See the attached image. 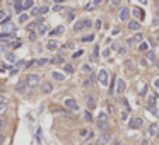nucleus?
<instances>
[{
	"label": "nucleus",
	"instance_id": "1",
	"mask_svg": "<svg viewBox=\"0 0 159 145\" xmlns=\"http://www.w3.org/2000/svg\"><path fill=\"white\" fill-rule=\"evenodd\" d=\"M26 85L29 89H36L41 85V79H39V75L38 73H31V75H27L26 79Z\"/></svg>",
	"mask_w": 159,
	"mask_h": 145
},
{
	"label": "nucleus",
	"instance_id": "2",
	"mask_svg": "<svg viewBox=\"0 0 159 145\" xmlns=\"http://www.w3.org/2000/svg\"><path fill=\"white\" fill-rule=\"evenodd\" d=\"M96 123H98V126H99L101 130H106V128H108V114H106L104 111H101ZM106 131H108V130H106Z\"/></svg>",
	"mask_w": 159,
	"mask_h": 145
},
{
	"label": "nucleus",
	"instance_id": "3",
	"mask_svg": "<svg viewBox=\"0 0 159 145\" xmlns=\"http://www.w3.org/2000/svg\"><path fill=\"white\" fill-rule=\"evenodd\" d=\"M92 26V22L89 21V19H84V21H80V22H75L74 24V31H82V29H89V27Z\"/></svg>",
	"mask_w": 159,
	"mask_h": 145
},
{
	"label": "nucleus",
	"instance_id": "4",
	"mask_svg": "<svg viewBox=\"0 0 159 145\" xmlns=\"http://www.w3.org/2000/svg\"><path fill=\"white\" fill-rule=\"evenodd\" d=\"M64 106L67 109H70V111H79V104H77V101H75V99H72V97L65 99V101H64Z\"/></svg>",
	"mask_w": 159,
	"mask_h": 145
},
{
	"label": "nucleus",
	"instance_id": "5",
	"mask_svg": "<svg viewBox=\"0 0 159 145\" xmlns=\"http://www.w3.org/2000/svg\"><path fill=\"white\" fill-rule=\"evenodd\" d=\"M98 80L101 82V85H103V87H106V85H108V82H110V75H108V72H106L104 68L99 72V75H98Z\"/></svg>",
	"mask_w": 159,
	"mask_h": 145
},
{
	"label": "nucleus",
	"instance_id": "6",
	"mask_svg": "<svg viewBox=\"0 0 159 145\" xmlns=\"http://www.w3.org/2000/svg\"><path fill=\"white\" fill-rule=\"evenodd\" d=\"M110 140H111V133H110V131H103V135H101L99 138H98V142H96V145H106L108 143V142H110Z\"/></svg>",
	"mask_w": 159,
	"mask_h": 145
},
{
	"label": "nucleus",
	"instance_id": "7",
	"mask_svg": "<svg viewBox=\"0 0 159 145\" xmlns=\"http://www.w3.org/2000/svg\"><path fill=\"white\" fill-rule=\"evenodd\" d=\"M118 17H120V21H128V17H130V9H127V7H123L122 11H120V14H118Z\"/></svg>",
	"mask_w": 159,
	"mask_h": 145
},
{
	"label": "nucleus",
	"instance_id": "8",
	"mask_svg": "<svg viewBox=\"0 0 159 145\" xmlns=\"http://www.w3.org/2000/svg\"><path fill=\"white\" fill-rule=\"evenodd\" d=\"M86 106H87V109H94L96 108V96H87L86 97Z\"/></svg>",
	"mask_w": 159,
	"mask_h": 145
},
{
	"label": "nucleus",
	"instance_id": "9",
	"mask_svg": "<svg viewBox=\"0 0 159 145\" xmlns=\"http://www.w3.org/2000/svg\"><path fill=\"white\" fill-rule=\"evenodd\" d=\"M115 92H118V94L125 92V82H123L122 79H117V87H115Z\"/></svg>",
	"mask_w": 159,
	"mask_h": 145
},
{
	"label": "nucleus",
	"instance_id": "10",
	"mask_svg": "<svg viewBox=\"0 0 159 145\" xmlns=\"http://www.w3.org/2000/svg\"><path fill=\"white\" fill-rule=\"evenodd\" d=\"M140 125H142V118H132L128 121V126L130 128H139Z\"/></svg>",
	"mask_w": 159,
	"mask_h": 145
},
{
	"label": "nucleus",
	"instance_id": "11",
	"mask_svg": "<svg viewBox=\"0 0 159 145\" xmlns=\"http://www.w3.org/2000/svg\"><path fill=\"white\" fill-rule=\"evenodd\" d=\"M39 87H41V92L43 94H50L53 91V87H51V84H50V82H43Z\"/></svg>",
	"mask_w": 159,
	"mask_h": 145
},
{
	"label": "nucleus",
	"instance_id": "12",
	"mask_svg": "<svg viewBox=\"0 0 159 145\" xmlns=\"http://www.w3.org/2000/svg\"><path fill=\"white\" fill-rule=\"evenodd\" d=\"M5 60H7L9 63H16V62H17L16 55H14L12 51H7V53H5Z\"/></svg>",
	"mask_w": 159,
	"mask_h": 145
},
{
	"label": "nucleus",
	"instance_id": "13",
	"mask_svg": "<svg viewBox=\"0 0 159 145\" xmlns=\"http://www.w3.org/2000/svg\"><path fill=\"white\" fill-rule=\"evenodd\" d=\"M128 29H130V31H139V29H140V24H139L137 21L128 22Z\"/></svg>",
	"mask_w": 159,
	"mask_h": 145
},
{
	"label": "nucleus",
	"instance_id": "14",
	"mask_svg": "<svg viewBox=\"0 0 159 145\" xmlns=\"http://www.w3.org/2000/svg\"><path fill=\"white\" fill-rule=\"evenodd\" d=\"M64 31H65V27H64V26H58V27H55V29L50 32V36H57V34H62Z\"/></svg>",
	"mask_w": 159,
	"mask_h": 145
},
{
	"label": "nucleus",
	"instance_id": "15",
	"mask_svg": "<svg viewBox=\"0 0 159 145\" xmlns=\"http://www.w3.org/2000/svg\"><path fill=\"white\" fill-rule=\"evenodd\" d=\"M16 91L19 94H26L27 92V85H26V84H19V85L16 87Z\"/></svg>",
	"mask_w": 159,
	"mask_h": 145
},
{
	"label": "nucleus",
	"instance_id": "16",
	"mask_svg": "<svg viewBox=\"0 0 159 145\" xmlns=\"http://www.w3.org/2000/svg\"><path fill=\"white\" fill-rule=\"evenodd\" d=\"M7 48H11V43L9 41H2L0 43V51L2 53H7Z\"/></svg>",
	"mask_w": 159,
	"mask_h": 145
},
{
	"label": "nucleus",
	"instance_id": "17",
	"mask_svg": "<svg viewBox=\"0 0 159 145\" xmlns=\"http://www.w3.org/2000/svg\"><path fill=\"white\" fill-rule=\"evenodd\" d=\"M50 63H55V65H64V58L62 57H55L50 60Z\"/></svg>",
	"mask_w": 159,
	"mask_h": 145
},
{
	"label": "nucleus",
	"instance_id": "18",
	"mask_svg": "<svg viewBox=\"0 0 159 145\" xmlns=\"http://www.w3.org/2000/svg\"><path fill=\"white\" fill-rule=\"evenodd\" d=\"M157 130H159V126L156 123H152L151 126H149V133L151 135H157Z\"/></svg>",
	"mask_w": 159,
	"mask_h": 145
},
{
	"label": "nucleus",
	"instance_id": "19",
	"mask_svg": "<svg viewBox=\"0 0 159 145\" xmlns=\"http://www.w3.org/2000/svg\"><path fill=\"white\" fill-rule=\"evenodd\" d=\"M51 77L55 79V80H64L65 75L64 73H60V72H51Z\"/></svg>",
	"mask_w": 159,
	"mask_h": 145
},
{
	"label": "nucleus",
	"instance_id": "20",
	"mask_svg": "<svg viewBox=\"0 0 159 145\" xmlns=\"http://www.w3.org/2000/svg\"><path fill=\"white\" fill-rule=\"evenodd\" d=\"M46 48H48V50H57V48H58V43H57V41H48L46 43Z\"/></svg>",
	"mask_w": 159,
	"mask_h": 145
},
{
	"label": "nucleus",
	"instance_id": "21",
	"mask_svg": "<svg viewBox=\"0 0 159 145\" xmlns=\"http://www.w3.org/2000/svg\"><path fill=\"white\" fill-rule=\"evenodd\" d=\"M101 2L99 0H96V2H92V4H87V5H86V11H92V9H94L96 5H99Z\"/></svg>",
	"mask_w": 159,
	"mask_h": 145
},
{
	"label": "nucleus",
	"instance_id": "22",
	"mask_svg": "<svg viewBox=\"0 0 159 145\" xmlns=\"http://www.w3.org/2000/svg\"><path fill=\"white\" fill-rule=\"evenodd\" d=\"M94 38H96L94 34H89V36H84L80 41H82V43H91V41H94Z\"/></svg>",
	"mask_w": 159,
	"mask_h": 145
},
{
	"label": "nucleus",
	"instance_id": "23",
	"mask_svg": "<svg viewBox=\"0 0 159 145\" xmlns=\"http://www.w3.org/2000/svg\"><path fill=\"white\" fill-rule=\"evenodd\" d=\"M147 60H151V62H156V53H154L152 50H149V51H147Z\"/></svg>",
	"mask_w": 159,
	"mask_h": 145
},
{
	"label": "nucleus",
	"instance_id": "24",
	"mask_svg": "<svg viewBox=\"0 0 159 145\" xmlns=\"http://www.w3.org/2000/svg\"><path fill=\"white\" fill-rule=\"evenodd\" d=\"M14 7H16V12H19V14L24 11V7H22V2H16V4H14Z\"/></svg>",
	"mask_w": 159,
	"mask_h": 145
},
{
	"label": "nucleus",
	"instance_id": "25",
	"mask_svg": "<svg viewBox=\"0 0 159 145\" xmlns=\"http://www.w3.org/2000/svg\"><path fill=\"white\" fill-rule=\"evenodd\" d=\"M46 63H50V60H48V58H41V60H36V65H39V67L46 65Z\"/></svg>",
	"mask_w": 159,
	"mask_h": 145
},
{
	"label": "nucleus",
	"instance_id": "26",
	"mask_svg": "<svg viewBox=\"0 0 159 145\" xmlns=\"http://www.w3.org/2000/svg\"><path fill=\"white\" fill-rule=\"evenodd\" d=\"M45 32H46V26L45 24H39L38 26V34H45Z\"/></svg>",
	"mask_w": 159,
	"mask_h": 145
},
{
	"label": "nucleus",
	"instance_id": "27",
	"mask_svg": "<svg viewBox=\"0 0 159 145\" xmlns=\"http://www.w3.org/2000/svg\"><path fill=\"white\" fill-rule=\"evenodd\" d=\"M82 118H84L86 121H87V123H91V121H92V116H91V113H89V111H86V113H84V116H82Z\"/></svg>",
	"mask_w": 159,
	"mask_h": 145
},
{
	"label": "nucleus",
	"instance_id": "28",
	"mask_svg": "<svg viewBox=\"0 0 159 145\" xmlns=\"http://www.w3.org/2000/svg\"><path fill=\"white\" fill-rule=\"evenodd\" d=\"M139 50H140V51H149V45H147V43H140Z\"/></svg>",
	"mask_w": 159,
	"mask_h": 145
},
{
	"label": "nucleus",
	"instance_id": "29",
	"mask_svg": "<svg viewBox=\"0 0 159 145\" xmlns=\"http://www.w3.org/2000/svg\"><path fill=\"white\" fill-rule=\"evenodd\" d=\"M22 7L24 9H29V7H33V2L31 0H26V2H22Z\"/></svg>",
	"mask_w": 159,
	"mask_h": 145
},
{
	"label": "nucleus",
	"instance_id": "30",
	"mask_svg": "<svg viewBox=\"0 0 159 145\" xmlns=\"http://www.w3.org/2000/svg\"><path fill=\"white\" fill-rule=\"evenodd\" d=\"M120 116H122V118H120L122 121H127V119H128V113H127V111H122V114H120Z\"/></svg>",
	"mask_w": 159,
	"mask_h": 145
},
{
	"label": "nucleus",
	"instance_id": "31",
	"mask_svg": "<svg viewBox=\"0 0 159 145\" xmlns=\"http://www.w3.org/2000/svg\"><path fill=\"white\" fill-rule=\"evenodd\" d=\"M79 135H80V137H87V135H89V130L82 128V130H80V131H79Z\"/></svg>",
	"mask_w": 159,
	"mask_h": 145
},
{
	"label": "nucleus",
	"instance_id": "32",
	"mask_svg": "<svg viewBox=\"0 0 159 145\" xmlns=\"http://www.w3.org/2000/svg\"><path fill=\"white\" fill-rule=\"evenodd\" d=\"M48 11H50V7H39V16L41 14H46Z\"/></svg>",
	"mask_w": 159,
	"mask_h": 145
},
{
	"label": "nucleus",
	"instance_id": "33",
	"mask_svg": "<svg viewBox=\"0 0 159 145\" xmlns=\"http://www.w3.org/2000/svg\"><path fill=\"white\" fill-rule=\"evenodd\" d=\"M65 72L72 73V72H74V67H72V65H65Z\"/></svg>",
	"mask_w": 159,
	"mask_h": 145
},
{
	"label": "nucleus",
	"instance_id": "34",
	"mask_svg": "<svg viewBox=\"0 0 159 145\" xmlns=\"http://www.w3.org/2000/svg\"><path fill=\"white\" fill-rule=\"evenodd\" d=\"M96 80H98V75H94V73H91V75H89V82L92 84V82H96Z\"/></svg>",
	"mask_w": 159,
	"mask_h": 145
},
{
	"label": "nucleus",
	"instance_id": "35",
	"mask_svg": "<svg viewBox=\"0 0 159 145\" xmlns=\"http://www.w3.org/2000/svg\"><path fill=\"white\" fill-rule=\"evenodd\" d=\"M24 21H27V14H21L19 16V22H24Z\"/></svg>",
	"mask_w": 159,
	"mask_h": 145
},
{
	"label": "nucleus",
	"instance_id": "36",
	"mask_svg": "<svg viewBox=\"0 0 159 145\" xmlns=\"http://www.w3.org/2000/svg\"><path fill=\"white\" fill-rule=\"evenodd\" d=\"M133 68H135V67L132 65V62H127V70H128V72H133Z\"/></svg>",
	"mask_w": 159,
	"mask_h": 145
},
{
	"label": "nucleus",
	"instance_id": "37",
	"mask_svg": "<svg viewBox=\"0 0 159 145\" xmlns=\"http://www.w3.org/2000/svg\"><path fill=\"white\" fill-rule=\"evenodd\" d=\"M64 48H65V50H72V48H74V43H65Z\"/></svg>",
	"mask_w": 159,
	"mask_h": 145
},
{
	"label": "nucleus",
	"instance_id": "38",
	"mask_svg": "<svg viewBox=\"0 0 159 145\" xmlns=\"http://www.w3.org/2000/svg\"><path fill=\"white\" fill-rule=\"evenodd\" d=\"M135 41H139V43H144V36H142V34H137V36H135Z\"/></svg>",
	"mask_w": 159,
	"mask_h": 145
},
{
	"label": "nucleus",
	"instance_id": "39",
	"mask_svg": "<svg viewBox=\"0 0 159 145\" xmlns=\"http://www.w3.org/2000/svg\"><path fill=\"white\" fill-rule=\"evenodd\" d=\"M21 46V41H14V43H11V48H19Z\"/></svg>",
	"mask_w": 159,
	"mask_h": 145
},
{
	"label": "nucleus",
	"instance_id": "40",
	"mask_svg": "<svg viewBox=\"0 0 159 145\" xmlns=\"http://www.w3.org/2000/svg\"><path fill=\"white\" fill-rule=\"evenodd\" d=\"M31 14H33V16H39V7L33 9V11H31Z\"/></svg>",
	"mask_w": 159,
	"mask_h": 145
},
{
	"label": "nucleus",
	"instance_id": "41",
	"mask_svg": "<svg viewBox=\"0 0 159 145\" xmlns=\"http://www.w3.org/2000/svg\"><path fill=\"white\" fill-rule=\"evenodd\" d=\"M36 38H38V34H36V32H31V34H29V39H31V41H34Z\"/></svg>",
	"mask_w": 159,
	"mask_h": 145
},
{
	"label": "nucleus",
	"instance_id": "42",
	"mask_svg": "<svg viewBox=\"0 0 159 145\" xmlns=\"http://www.w3.org/2000/svg\"><path fill=\"white\" fill-rule=\"evenodd\" d=\"M82 72H86V73L91 72V67H89V65H84V67H82Z\"/></svg>",
	"mask_w": 159,
	"mask_h": 145
},
{
	"label": "nucleus",
	"instance_id": "43",
	"mask_svg": "<svg viewBox=\"0 0 159 145\" xmlns=\"http://www.w3.org/2000/svg\"><path fill=\"white\" fill-rule=\"evenodd\" d=\"M5 12H4V11H0V21H2V22H4V19H5Z\"/></svg>",
	"mask_w": 159,
	"mask_h": 145
},
{
	"label": "nucleus",
	"instance_id": "44",
	"mask_svg": "<svg viewBox=\"0 0 159 145\" xmlns=\"http://www.w3.org/2000/svg\"><path fill=\"white\" fill-rule=\"evenodd\" d=\"M4 138H5V135H4V130H0V143L4 142Z\"/></svg>",
	"mask_w": 159,
	"mask_h": 145
},
{
	"label": "nucleus",
	"instance_id": "45",
	"mask_svg": "<svg viewBox=\"0 0 159 145\" xmlns=\"http://www.w3.org/2000/svg\"><path fill=\"white\" fill-rule=\"evenodd\" d=\"M94 27L96 29H101V21H94Z\"/></svg>",
	"mask_w": 159,
	"mask_h": 145
},
{
	"label": "nucleus",
	"instance_id": "46",
	"mask_svg": "<svg viewBox=\"0 0 159 145\" xmlns=\"http://www.w3.org/2000/svg\"><path fill=\"white\" fill-rule=\"evenodd\" d=\"M62 9H64V7H62V5H58V4H57V5L53 7V11H57V12H58V11H62Z\"/></svg>",
	"mask_w": 159,
	"mask_h": 145
},
{
	"label": "nucleus",
	"instance_id": "47",
	"mask_svg": "<svg viewBox=\"0 0 159 145\" xmlns=\"http://www.w3.org/2000/svg\"><path fill=\"white\" fill-rule=\"evenodd\" d=\"M7 109V104H2V106H0V114L4 113V111H5Z\"/></svg>",
	"mask_w": 159,
	"mask_h": 145
},
{
	"label": "nucleus",
	"instance_id": "48",
	"mask_svg": "<svg viewBox=\"0 0 159 145\" xmlns=\"http://www.w3.org/2000/svg\"><path fill=\"white\" fill-rule=\"evenodd\" d=\"M36 26H38V24H34V22H33V24H29V26H27V29H29V31H33Z\"/></svg>",
	"mask_w": 159,
	"mask_h": 145
},
{
	"label": "nucleus",
	"instance_id": "49",
	"mask_svg": "<svg viewBox=\"0 0 159 145\" xmlns=\"http://www.w3.org/2000/svg\"><path fill=\"white\" fill-rule=\"evenodd\" d=\"M2 104H5V97H4V96L0 94V106H2Z\"/></svg>",
	"mask_w": 159,
	"mask_h": 145
},
{
	"label": "nucleus",
	"instance_id": "50",
	"mask_svg": "<svg viewBox=\"0 0 159 145\" xmlns=\"http://www.w3.org/2000/svg\"><path fill=\"white\" fill-rule=\"evenodd\" d=\"M118 53H120V55H125V53H127V50H125V48H120V50H118Z\"/></svg>",
	"mask_w": 159,
	"mask_h": 145
},
{
	"label": "nucleus",
	"instance_id": "51",
	"mask_svg": "<svg viewBox=\"0 0 159 145\" xmlns=\"http://www.w3.org/2000/svg\"><path fill=\"white\" fill-rule=\"evenodd\" d=\"M103 57H106V58L110 57V50H104V51H103Z\"/></svg>",
	"mask_w": 159,
	"mask_h": 145
},
{
	"label": "nucleus",
	"instance_id": "52",
	"mask_svg": "<svg viewBox=\"0 0 159 145\" xmlns=\"http://www.w3.org/2000/svg\"><path fill=\"white\" fill-rule=\"evenodd\" d=\"M80 55H82V51H77V53H74V55H72V57H74V58H79Z\"/></svg>",
	"mask_w": 159,
	"mask_h": 145
},
{
	"label": "nucleus",
	"instance_id": "53",
	"mask_svg": "<svg viewBox=\"0 0 159 145\" xmlns=\"http://www.w3.org/2000/svg\"><path fill=\"white\" fill-rule=\"evenodd\" d=\"M17 73V68H11V75H16Z\"/></svg>",
	"mask_w": 159,
	"mask_h": 145
},
{
	"label": "nucleus",
	"instance_id": "54",
	"mask_svg": "<svg viewBox=\"0 0 159 145\" xmlns=\"http://www.w3.org/2000/svg\"><path fill=\"white\" fill-rule=\"evenodd\" d=\"M154 85H156V87L159 89V79H156V80H154Z\"/></svg>",
	"mask_w": 159,
	"mask_h": 145
},
{
	"label": "nucleus",
	"instance_id": "55",
	"mask_svg": "<svg viewBox=\"0 0 159 145\" xmlns=\"http://www.w3.org/2000/svg\"><path fill=\"white\" fill-rule=\"evenodd\" d=\"M4 128V121H2V119H0V130Z\"/></svg>",
	"mask_w": 159,
	"mask_h": 145
},
{
	"label": "nucleus",
	"instance_id": "56",
	"mask_svg": "<svg viewBox=\"0 0 159 145\" xmlns=\"http://www.w3.org/2000/svg\"><path fill=\"white\" fill-rule=\"evenodd\" d=\"M113 145H122V143H120V142H115V143H113Z\"/></svg>",
	"mask_w": 159,
	"mask_h": 145
},
{
	"label": "nucleus",
	"instance_id": "57",
	"mask_svg": "<svg viewBox=\"0 0 159 145\" xmlns=\"http://www.w3.org/2000/svg\"><path fill=\"white\" fill-rule=\"evenodd\" d=\"M157 138H159V131H157Z\"/></svg>",
	"mask_w": 159,
	"mask_h": 145
},
{
	"label": "nucleus",
	"instance_id": "58",
	"mask_svg": "<svg viewBox=\"0 0 159 145\" xmlns=\"http://www.w3.org/2000/svg\"><path fill=\"white\" fill-rule=\"evenodd\" d=\"M157 68H159V62H157Z\"/></svg>",
	"mask_w": 159,
	"mask_h": 145
}]
</instances>
